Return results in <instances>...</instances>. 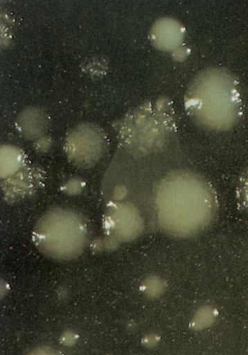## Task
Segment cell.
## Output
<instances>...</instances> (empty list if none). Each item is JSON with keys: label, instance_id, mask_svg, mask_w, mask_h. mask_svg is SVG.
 Listing matches in <instances>:
<instances>
[{"label": "cell", "instance_id": "6da1fadb", "mask_svg": "<svg viewBox=\"0 0 248 355\" xmlns=\"http://www.w3.org/2000/svg\"><path fill=\"white\" fill-rule=\"evenodd\" d=\"M166 224L175 233L188 234L203 227L211 217L214 195L211 187L197 175L175 173L162 187Z\"/></svg>", "mask_w": 248, "mask_h": 355}, {"label": "cell", "instance_id": "7a4b0ae2", "mask_svg": "<svg viewBox=\"0 0 248 355\" xmlns=\"http://www.w3.org/2000/svg\"><path fill=\"white\" fill-rule=\"evenodd\" d=\"M228 76L209 71L194 81L186 98V108L200 125L213 130L230 127L237 119L240 101Z\"/></svg>", "mask_w": 248, "mask_h": 355}, {"label": "cell", "instance_id": "3957f363", "mask_svg": "<svg viewBox=\"0 0 248 355\" xmlns=\"http://www.w3.org/2000/svg\"><path fill=\"white\" fill-rule=\"evenodd\" d=\"M240 196L248 208V171L245 173L240 182Z\"/></svg>", "mask_w": 248, "mask_h": 355}]
</instances>
